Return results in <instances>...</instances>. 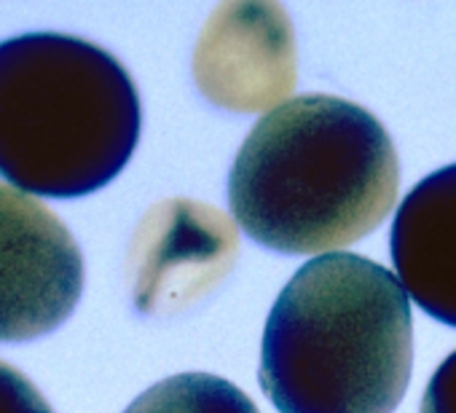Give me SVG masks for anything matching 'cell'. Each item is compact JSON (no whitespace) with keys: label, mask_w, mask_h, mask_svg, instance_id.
<instances>
[{"label":"cell","mask_w":456,"mask_h":413,"mask_svg":"<svg viewBox=\"0 0 456 413\" xmlns=\"http://www.w3.org/2000/svg\"><path fill=\"white\" fill-rule=\"evenodd\" d=\"M124 413H261L232 381L209 373H180L145 389Z\"/></svg>","instance_id":"ba28073f"},{"label":"cell","mask_w":456,"mask_h":413,"mask_svg":"<svg viewBox=\"0 0 456 413\" xmlns=\"http://www.w3.org/2000/svg\"><path fill=\"white\" fill-rule=\"evenodd\" d=\"M411 365L408 293L362 255L312 258L266 320L261 386L280 413H395Z\"/></svg>","instance_id":"7a4b0ae2"},{"label":"cell","mask_w":456,"mask_h":413,"mask_svg":"<svg viewBox=\"0 0 456 413\" xmlns=\"http://www.w3.org/2000/svg\"><path fill=\"white\" fill-rule=\"evenodd\" d=\"M0 413H54L25 373L0 362Z\"/></svg>","instance_id":"9c48e42d"},{"label":"cell","mask_w":456,"mask_h":413,"mask_svg":"<svg viewBox=\"0 0 456 413\" xmlns=\"http://www.w3.org/2000/svg\"><path fill=\"white\" fill-rule=\"evenodd\" d=\"M132 76L105 49L57 33L0 44V174L49 198L105 188L140 140Z\"/></svg>","instance_id":"3957f363"},{"label":"cell","mask_w":456,"mask_h":413,"mask_svg":"<svg viewBox=\"0 0 456 413\" xmlns=\"http://www.w3.org/2000/svg\"><path fill=\"white\" fill-rule=\"evenodd\" d=\"M84 290V258L65 223L14 185L0 182V341L57 330Z\"/></svg>","instance_id":"277c9868"},{"label":"cell","mask_w":456,"mask_h":413,"mask_svg":"<svg viewBox=\"0 0 456 413\" xmlns=\"http://www.w3.org/2000/svg\"><path fill=\"white\" fill-rule=\"evenodd\" d=\"M397 185V150L373 113L304 94L253 126L228 174V204L253 242L330 255L387 221Z\"/></svg>","instance_id":"6da1fadb"},{"label":"cell","mask_w":456,"mask_h":413,"mask_svg":"<svg viewBox=\"0 0 456 413\" xmlns=\"http://www.w3.org/2000/svg\"><path fill=\"white\" fill-rule=\"evenodd\" d=\"M419 413H456V352L448 354L432 373Z\"/></svg>","instance_id":"30bf717a"},{"label":"cell","mask_w":456,"mask_h":413,"mask_svg":"<svg viewBox=\"0 0 456 413\" xmlns=\"http://www.w3.org/2000/svg\"><path fill=\"white\" fill-rule=\"evenodd\" d=\"M193 73L199 89L228 110H264L296 86L293 28L280 6L232 4L207 22Z\"/></svg>","instance_id":"5b68a950"},{"label":"cell","mask_w":456,"mask_h":413,"mask_svg":"<svg viewBox=\"0 0 456 413\" xmlns=\"http://www.w3.org/2000/svg\"><path fill=\"white\" fill-rule=\"evenodd\" d=\"M389 253L408 298L456 328V164L427 174L403 198Z\"/></svg>","instance_id":"52a82bcc"},{"label":"cell","mask_w":456,"mask_h":413,"mask_svg":"<svg viewBox=\"0 0 456 413\" xmlns=\"http://www.w3.org/2000/svg\"><path fill=\"white\" fill-rule=\"evenodd\" d=\"M137 304L191 301L220 282L234 263L237 237L220 213L193 201H169L148 215L137 237Z\"/></svg>","instance_id":"8992f818"}]
</instances>
